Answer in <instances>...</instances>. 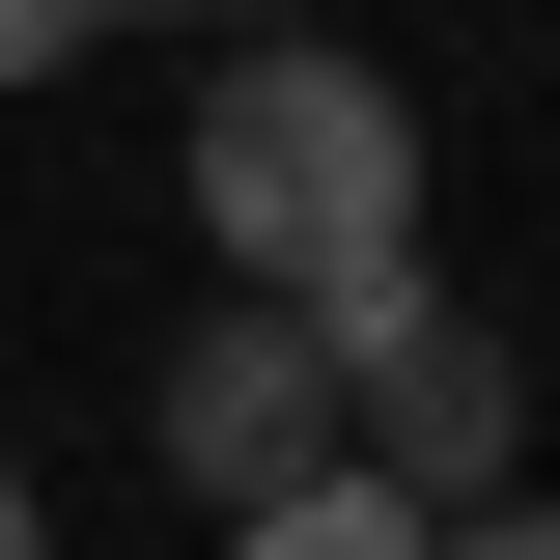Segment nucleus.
<instances>
[{
	"label": "nucleus",
	"mask_w": 560,
	"mask_h": 560,
	"mask_svg": "<svg viewBox=\"0 0 560 560\" xmlns=\"http://www.w3.org/2000/svg\"><path fill=\"white\" fill-rule=\"evenodd\" d=\"M113 28H280V0H113Z\"/></svg>",
	"instance_id": "nucleus-8"
},
{
	"label": "nucleus",
	"mask_w": 560,
	"mask_h": 560,
	"mask_svg": "<svg viewBox=\"0 0 560 560\" xmlns=\"http://www.w3.org/2000/svg\"><path fill=\"white\" fill-rule=\"evenodd\" d=\"M308 364H337V448H364L393 504H477L504 448H533V364H504L420 253H393V280H308Z\"/></svg>",
	"instance_id": "nucleus-2"
},
{
	"label": "nucleus",
	"mask_w": 560,
	"mask_h": 560,
	"mask_svg": "<svg viewBox=\"0 0 560 560\" xmlns=\"http://www.w3.org/2000/svg\"><path fill=\"white\" fill-rule=\"evenodd\" d=\"M420 197H448L420 84H393V57H337L308 0H280V28H224L197 113H168V224H197L224 280H280V308H308V280H393V253H420Z\"/></svg>",
	"instance_id": "nucleus-1"
},
{
	"label": "nucleus",
	"mask_w": 560,
	"mask_h": 560,
	"mask_svg": "<svg viewBox=\"0 0 560 560\" xmlns=\"http://www.w3.org/2000/svg\"><path fill=\"white\" fill-rule=\"evenodd\" d=\"M420 560H560V533H533V504H504V477H477V504H448V533H420Z\"/></svg>",
	"instance_id": "nucleus-6"
},
{
	"label": "nucleus",
	"mask_w": 560,
	"mask_h": 560,
	"mask_svg": "<svg viewBox=\"0 0 560 560\" xmlns=\"http://www.w3.org/2000/svg\"><path fill=\"white\" fill-rule=\"evenodd\" d=\"M420 533H448V504H393L364 448H308L280 504H224V560H420Z\"/></svg>",
	"instance_id": "nucleus-4"
},
{
	"label": "nucleus",
	"mask_w": 560,
	"mask_h": 560,
	"mask_svg": "<svg viewBox=\"0 0 560 560\" xmlns=\"http://www.w3.org/2000/svg\"><path fill=\"white\" fill-rule=\"evenodd\" d=\"M0 560H57V477H28V448H0Z\"/></svg>",
	"instance_id": "nucleus-7"
},
{
	"label": "nucleus",
	"mask_w": 560,
	"mask_h": 560,
	"mask_svg": "<svg viewBox=\"0 0 560 560\" xmlns=\"http://www.w3.org/2000/svg\"><path fill=\"white\" fill-rule=\"evenodd\" d=\"M113 57V0H0V84H84Z\"/></svg>",
	"instance_id": "nucleus-5"
},
{
	"label": "nucleus",
	"mask_w": 560,
	"mask_h": 560,
	"mask_svg": "<svg viewBox=\"0 0 560 560\" xmlns=\"http://www.w3.org/2000/svg\"><path fill=\"white\" fill-rule=\"evenodd\" d=\"M140 448H168V504H280L308 448H337V364H308V308H280V280H197V308L140 337Z\"/></svg>",
	"instance_id": "nucleus-3"
}]
</instances>
